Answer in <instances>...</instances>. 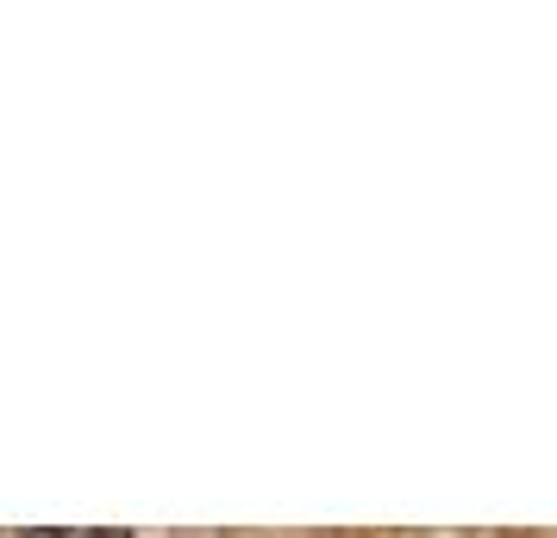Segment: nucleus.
Here are the masks:
<instances>
[{"mask_svg": "<svg viewBox=\"0 0 557 538\" xmlns=\"http://www.w3.org/2000/svg\"><path fill=\"white\" fill-rule=\"evenodd\" d=\"M32 538H63V533H32Z\"/></svg>", "mask_w": 557, "mask_h": 538, "instance_id": "nucleus-1", "label": "nucleus"}, {"mask_svg": "<svg viewBox=\"0 0 557 538\" xmlns=\"http://www.w3.org/2000/svg\"><path fill=\"white\" fill-rule=\"evenodd\" d=\"M95 538H120V533H95Z\"/></svg>", "mask_w": 557, "mask_h": 538, "instance_id": "nucleus-2", "label": "nucleus"}]
</instances>
